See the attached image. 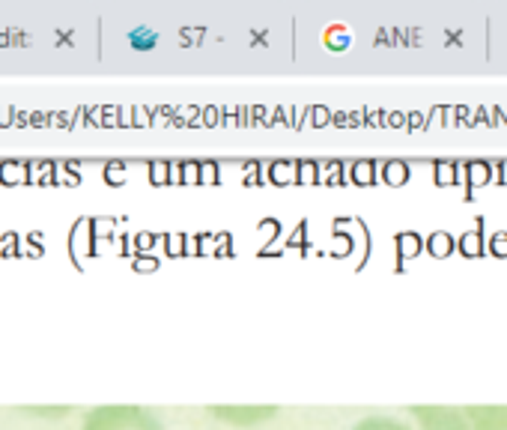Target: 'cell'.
<instances>
[{
	"instance_id": "5",
	"label": "cell",
	"mask_w": 507,
	"mask_h": 430,
	"mask_svg": "<svg viewBox=\"0 0 507 430\" xmlns=\"http://www.w3.org/2000/svg\"><path fill=\"white\" fill-rule=\"evenodd\" d=\"M352 430H412V427L394 416H367L361 421H355Z\"/></svg>"
},
{
	"instance_id": "3",
	"label": "cell",
	"mask_w": 507,
	"mask_h": 430,
	"mask_svg": "<svg viewBox=\"0 0 507 430\" xmlns=\"http://www.w3.org/2000/svg\"><path fill=\"white\" fill-rule=\"evenodd\" d=\"M215 419L239 424V427H254L257 421H266L275 416V406H215L212 409Z\"/></svg>"
},
{
	"instance_id": "4",
	"label": "cell",
	"mask_w": 507,
	"mask_h": 430,
	"mask_svg": "<svg viewBox=\"0 0 507 430\" xmlns=\"http://www.w3.org/2000/svg\"><path fill=\"white\" fill-rule=\"evenodd\" d=\"M475 430H507V406H468Z\"/></svg>"
},
{
	"instance_id": "1",
	"label": "cell",
	"mask_w": 507,
	"mask_h": 430,
	"mask_svg": "<svg viewBox=\"0 0 507 430\" xmlns=\"http://www.w3.org/2000/svg\"><path fill=\"white\" fill-rule=\"evenodd\" d=\"M81 430H161V421L144 406H96Z\"/></svg>"
},
{
	"instance_id": "2",
	"label": "cell",
	"mask_w": 507,
	"mask_h": 430,
	"mask_svg": "<svg viewBox=\"0 0 507 430\" xmlns=\"http://www.w3.org/2000/svg\"><path fill=\"white\" fill-rule=\"evenodd\" d=\"M412 419L421 430H475L468 406H412Z\"/></svg>"
}]
</instances>
